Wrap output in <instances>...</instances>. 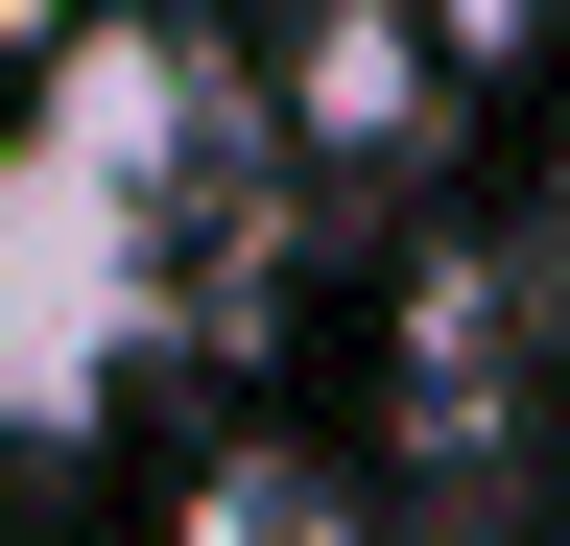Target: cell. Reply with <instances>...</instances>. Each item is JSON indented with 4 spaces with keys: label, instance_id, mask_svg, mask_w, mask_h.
<instances>
[{
    "label": "cell",
    "instance_id": "obj_3",
    "mask_svg": "<svg viewBox=\"0 0 570 546\" xmlns=\"http://www.w3.org/2000/svg\"><path fill=\"white\" fill-rule=\"evenodd\" d=\"M547 332H570V167H547Z\"/></svg>",
    "mask_w": 570,
    "mask_h": 546
},
{
    "label": "cell",
    "instance_id": "obj_2",
    "mask_svg": "<svg viewBox=\"0 0 570 546\" xmlns=\"http://www.w3.org/2000/svg\"><path fill=\"white\" fill-rule=\"evenodd\" d=\"M428 72H452V48H428L404 0H309V24H285V119H309V143H404Z\"/></svg>",
    "mask_w": 570,
    "mask_h": 546
},
{
    "label": "cell",
    "instance_id": "obj_1",
    "mask_svg": "<svg viewBox=\"0 0 570 546\" xmlns=\"http://www.w3.org/2000/svg\"><path fill=\"white\" fill-rule=\"evenodd\" d=\"M142 332V96H71L48 143H0V428L96 404Z\"/></svg>",
    "mask_w": 570,
    "mask_h": 546
}]
</instances>
